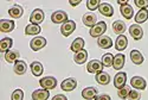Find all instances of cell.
<instances>
[{
	"label": "cell",
	"instance_id": "11",
	"mask_svg": "<svg viewBox=\"0 0 148 100\" xmlns=\"http://www.w3.org/2000/svg\"><path fill=\"white\" fill-rule=\"evenodd\" d=\"M77 87V81L73 79V78H69V79H65L64 81H62L60 83V88L65 91V92H71L73 91Z\"/></svg>",
	"mask_w": 148,
	"mask_h": 100
},
{
	"label": "cell",
	"instance_id": "3",
	"mask_svg": "<svg viewBox=\"0 0 148 100\" xmlns=\"http://www.w3.org/2000/svg\"><path fill=\"white\" fill-rule=\"evenodd\" d=\"M40 87L44 90H47V91H50V90H53L56 88V86H57V80L53 78V76H45L40 81Z\"/></svg>",
	"mask_w": 148,
	"mask_h": 100
},
{
	"label": "cell",
	"instance_id": "40",
	"mask_svg": "<svg viewBox=\"0 0 148 100\" xmlns=\"http://www.w3.org/2000/svg\"><path fill=\"white\" fill-rule=\"evenodd\" d=\"M52 100H68V98L64 94H57L52 98Z\"/></svg>",
	"mask_w": 148,
	"mask_h": 100
},
{
	"label": "cell",
	"instance_id": "23",
	"mask_svg": "<svg viewBox=\"0 0 148 100\" xmlns=\"http://www.w3.org/2000/svg\"><path fill=\"white\" fill-rule=\"evenodd\" d=\"M130 60H132V62L134 65H141V63H143L145 57L139 50H132L130 51Z\"/></svg>",
	"mask_w": 148,
	"mask_h": 100
},
{
	"label": "cell",
	"instance_id": "30",
	"mask_svg": "<svg viewBox=\"0 0 148 100\" xmlns=\"http://www.w3.org/2000/svg\"><path fill=\"white\" fill-rule=\"evenodd\" d=\"M148 19V11L147 8L140 10L136 15H135V23L136 24H142Z\"/></svg>",
	"mask_w": 148,
	"mask_h": 100
},
{
	"label": "cell",
	"instance_id": "32",
	"mask_svg": "<svg viewBox=\"0 0 148 100\" xmlns=\"http://www.w3.org/2000/svg\"><path fill=\"white\" fill-rule=\"evenodd\" d=\"M40 31H42L40 26H39V25H36V24H29L25 28V35H32V36H34V35L40 33Z\"/></svg>",
	"mask_w": 148,
	"mask_h": 100
},
{
	"label": "cell",
	"instance_id": "27",
	"mask_svg": "<svg viewBox=\"0 0 148 100\" xmlns=\"http://www.w3.org/2000/svg\"><path fill=\"white\" fill-rule=\"evenodd\" d=\"M113 30L115 33H117L119 36L120 35H123L126 31V23L122 22V20H116L113 23Z\"/></svg>",
	"mask_w": 148,
	"mask_h": 100
},
{
	"label": "cell",
	"instance_id": "39",
	"mask_svg": "<svg viewBox=\"0 0 148 100\" xmlns=\"http://www.w3.org/2000/svg\"><path fill=\"white\" fill-rule=\"evenodd\" d=\"M95 100H112V98H110L108 94H100L95 98Z\"/></svg>",
	"mask_w": 148,
	"mask_h": 100
},
{
	"label": "cell",
	"instance_id": "25",
	"mask_svg": "<svg viewBox=\"0 0 148 100\" xmlns=\"http://www.w3.org/2000/svg\"><path fill=\"white\" fill-rule=\"evenodd\" d=\"M70 49H71L75 54H76V53H78V51H81V50H83V49H84V40H83V38H81V37L76 38L75 41H73V42L71 43Z\"/></svg>",
	"mask_w": 148,
	"mask_h": 100
},
{
	"label": "cell",
	"instance_id": "13",
	"mask_svg": "<svg viewBox=\"0 0 148 100\" xmlns=\"http://www.w3.org/2000/svg\"><path fill=\"white\" fill-rule=\"evenodd\" d=\"M98 11H100L102 16L106 17H112L114 15V7L108 3H101L100 6H98Z\"/></svg>",
	"mask_w": 148,
	"mask_h": 100
},
{
	"label": "cell",
	"instance_id": "2",
	"mask_svg": "<svg viewBox=\"0 0 148 100\" xmlns=\"http://www.w3.org/2000/svg\"><path fill=\"white\" fill-rule=\"evenodd\" d=\"M68 20H69L68 19V13L64 11H55L51 15V22L55 23V24H62L63 25Z\"/></svg>",
	"mask_w": 148,
	"mask_h": 100
},
{
	"label": "cell",
	"instance_id": "42",
	"mask_svg": "<svg viewBox=\"0 0 148 100\" xmlns=\"http://www.w3.org/2000/svg\"><path fill=\"white\" fill-rule=\"evenodd\" d=\"M117 3H119V4L121 5V6H122V5H126V4H128L127 1H122V0H119V1H117Z\"/></svg>",
	"mask_w": 148,
	"mask_h": 100
},
{
	"label": "cell",
	"instance_id": "17",
	"mask_svg": "<svg viewBox=\"0 0 148 100\" xmlns=\"http://www.w3.org/2000/svg\"><path fill=\"white\" fill-rule=\"evenodd\" d=\"M128 45V40L125 35H120L117 38H116V42H115V49L117 51H123Z\"/></svg>",
	"mask_w": 148,
	"mask_h": 100
},
{
	"label": "cell",
	"instance_id": "41",
	"mask_svg": "<svg viewBox=\"0 0 148 100\" xmlns=\"http://www.w3.org/2000/svg\"><path fill=\"white\" fill-rule=\"evenodd\" d=\"M69 3H70L71 6H77V5L81 4V0H70Z\"/></svg>",
	"mask_w": 148,
	"mask_h": 100
},
{
	"label": "cell",
	"instance_id": "18",
	"mask_svg": "<svg viewBox=\"0 0 148 100\" xmlns=\"http://www.w3.org/2000/svg\"><path fill=\"white\" fill-rule=\"evenodd\" d=\"M13 70L17 75H23L25 74L26 70H27V65L25 61L23 60H18L17 62H14V67H13Z\"/></svg>",
	"mask_w": 148,
	"mask_h": 100
},
{
	"label": "cell",
	"instance_id": "8",
	"mask_svg": "<svg viewBox=\"0 0 148 100\" xmlns=\"http://www.w3.org/2000/svg\"><path fill=\"white\" fill-rule=\"evenodd\" d=\"M126 81H127V74L125 72H119L114 78V86L117 90H121L122 87L126 86Z\"/></svg>",
	"mask_w": 148,
	"mask_h": 100
},
{
	"label": "cell",
	"instance_id": "37",
	"mask_svg": "<svg viewBox=\"0 0 148 100\" xmlns=\"http://www.w3.org/2000/svg\"><path fill=\"white\" fill-rule=\"evenodd\" d=\"M134 3L138 7H140V10L148 7V0H134Z\"/></svg>",
	"mask_w": 148,
	"mask_h": 100
},
{
	"label": "cell",
	"instance_id": "21",
	"mask_svg": "<svg viewBox=\"0 0 148 100\" xmlns=\"http://www.w3.org/2000/svg\"><path fill=\"white\" fill-rule=\"evenodd\" d=\"M23 13H24L23 7L20 5H17V4H14L13 6L10 7V10H8V15L12 18H14V19H19L23 16Z\"/></svg>",
	"mask_w": 148,
	"mask_h": 100
},
{
	"label": "cell",
	"instance_id": "35",
	"mask_svg": "<svg viewBox=\"0 0 148 100\" xmlns=\"http://www.w3.org/2000/svg\"><path fill=\"white\" fill-rule=\"evenodd\" d=\"M100 1L98 0H87V7H88V10H90V11H95V10H97L98 8V6H100Z\"/></svg>",
	"mask_w": 148,
	"mask_h": 100
},
{
	"label": "cell",
	"instance_id": "9",
	"mask_svg": "<svg viewBox=\"0 0 148 100\" xmlns=\"http://www.w3.org/2000/svg\"><path fill=\"white\" fill-rule=\"evenodd\" d=\"M44 20V12L40 8H36L31 16H30V23L31 24H36V25H39Z\"/></svg>",
	"mask_w": 148,
	"mask_h": 100
},
{
	"label": "cell",
	"instance_id": "26",
	"mask_svg": "<svg viewBox=\"0 0 148 100\" xmlns=\"http://www.w3.org/2000/svg\"><path fill=\"white\" fill-rule=\"evenodd\" d=\"M30 68H31V72H32V74L34 75V76H40V75L43 74V70H44L43 69V65L38 61L32 62Z\"/></svg>",
	"mask_w": 148,
	"mask_h": 100
},
{
	"label": "cell",
	"instance_id": "14",
	"mask_svg": "<svg viewBox=\"0 0 148 100\" xmlns=\"http://www.w3.org/2000/svg\"><path fill=\"white\" fill-rule=\"evenodd\" d=\"M125 62H126V56L123 54H116L114 56V61H113V67L115 70H121L125 66Z\"/></svg>",
	"mask_w": 148,
	"mask_h": 100
},
{
	"label": "cell",
	"instance_id": "38",
	"mask_svg": "<svg viewBox=\"0 0 148 100\" xmlns=\"http://www.w3.org/2000/svg\"><path fill=\"white\" fill-rule=\"evenodd\" d=\"M141 94L139 91H130L129 95H128V100H140Z\"/></svg>",
	"mask_w": 148,
	"mask_h": 100
},
{
	"label": "cell",
	"instance_id": "28",
	"mask_svg": "<svg viewBox=\"0 0 148 100\" xmlns=\"http://www.w3.org/2000/svg\"><path fill=\"white\" fill-rule=\"evenodd\" d=\"M95 79H96V81L100 83V85H103L104 86V85H108L110 82V75L108 73H106V72H101V73L96 74Z\"/></svg>",
	"mask_w": 148,
	"mask_h": 100
},
{
	"label": "cell",
	"instance_id": "31",
	"mask_svg": "<svg viewBox=\"0 0 148 100\" xmlns=\"http://www.w3.org/2000/svg\"><path fill=\"white\" fill-rule=\"evenodd\" d=\"M19 58V53L17 50H8L7 53H5V60L8 63H12V62H17Z\"/></svg>",
	"mask_w": 148,
	"mask_h": 100
},
{
	"label": "cell",
	"instance_id": "10",
	"mask_svg": "<svg viewBox=\"0 0 148 100\" xmlns=\"http://www.w3.org/2000/svg\"><path fill=\"white\" fill-rule=\"evenodd\" d=\"M130 85H132L133 88H135V90L143 91L146 88V86H147V82L141 76H133L132 80H130Z\"/></svg>",
	"mask_w": 148,
	"mask_h": 100
},
{
	"label": "cell",
	"instance_id": "16",
	"mask_svg": "<svg viewBox=\"0 0 148 100\" xmlns=\"http://www.w3.org/2000/svg\"><path fill=\"white\" fill-rule=\"evenodd\" d=\"M50 97V92L47 90H36L32 92V99L33 100H47Z\"/></svg>",
	"mask_w": 148,
	"mask_h": 100
},
{
	"label": "cell",
	"instance_id": "20",
	"mask_svg": "<svg viewBox=\"0 0 148 100\" xmlns=\"http://www.w3.org/2000/svg\"><path fill=\"white\" fill-rule=\"evenodd\" d=\"M82 20H83V24L85 25V26L92 28L94 25L96 24V22H97V17H96V15H94V13H91V12H89V13H85V15L83 16Z\"/></svg>",
	"mask_w": 148,
	"mask_h": 100
},
{
	"label": "cell",
	"instance_id": "36",
	"mask_svg": "<svg viewBox=\"0 0 148 100\" xmlns=\"http://www.w3.org/2000/svg\"><path fill=\"white\" fill-rule=\"evenodd\" d=\"M11 99L12 100H23L24 99V92L20 88L13 91V93H12V95H11Z\"/></svg>",
	"mask_w": 148,
	"mask_h": 100
},
{
	"label": "cell",
	"instance_id": "4",
	"mask_svg": "<svg viewBox=\"0 0 148 100\" xmlns=\"http://www.w3.org/2000/svg\"><path fill=\"white\" fill-rule=\"evenodd\" d=\"M103 63L101 61H98V60H91L88 66H87V70L89 73H94V74H98V73H101L103 70Z\"/></svg>",
	"mask_w": 148,
	"mask_h": 100
},
{
	"label": "cell",
	"instance_id": "1",
	"mask_svg": "<svg viewBox=\"0 0 148 100\" xmlns=\"http://www.w3.org/2000/svg\"><path fill=\"white\" fill-rule=\"evenodd\" d=\"M107 31V23L104 22H98L97 24H95L94 26L90 29V36L91 37H98L100 38L101 36H103V33Z\"/></svg>",
	"mask_w": 148,
	"mask_h": 100
},
{
	"label": "cell",
	"instance_id": "6",
	"mask_svg": "<svg viewBox=\"0 0 148 100\" xmlns=\"http://www.w3.org/2000/svg\"><path fill=\"white\" fill-rule=\"evenodd\" d=\"M45 45H46V40L44 38V37H40V36L34 37V38L30 42V47H31V49L33 50V51H38V50L43 49Z\"/></svg>",
	"mask_w": 148,
	"mask_h": 100
},
{
	"label": "cell",
	"instance_id": "7",
	"mask_svg": "<svg viewBox=\"0 0 148 100\" xmlns=\"http://www.w3.org/2000/svg\"><path fill=\"white\" fill-rule=\"evenodd\" d=\"M129 33L135 41H140L143 37V30L139 24H133L129 28Z\"/></svg>",
	"mask_w": 148,
	"mask_h": 100
},
{
	"label": "cell",
	"instance_id": "22",
	"mask_svg": "<svg viewBox=\"0 0 148 100\" xmlns=\"http://www.w3.org/2000/svg\"><path fill=\"white\" fill-rule=\"evenodd\" d=\"M87 60H88V51H87V50H84V49L81 50V51H78V53H76L75 56H73V61H75L77 65L85 63Z\"/></svg>",
	"mask_w": 148,
	"mask_h": 100
},
{
	"label": "cell",
	"instance_id": "33",
	"mask_svg": "<svg viewBox=\"0 0 148 100\" xmlns=\"http://www.w3.org/2000/svg\"><path fill=\"white\" fill-rule=\"evenodd\" d=\"M113 61H114V56H113V54H110V53L104 54L103 57H102V63H103L104 67L113 66Z\"/></svg>",
	"mask_w": 148,
	"mask_h": 100
},
{
	"label": "cell",
	"instance_id": "5",
	"mask_svg": "<svg viewBox=\"0 0 148 100\" xmlns=\"http://www.w3.org/2000/svg\"><path fill=\"white\" fill-rule=\"evenodd\" d=\"M75 30H76V23L73 20H68L66 23H64L60 26V32H62V35L65 36V37L70 36Z\"/></svg>",
	"mask_w": 148,
	"mask_h": 100
},
{
	"label": "cell",
	"instance_id": "19",
	"mask_svg": "<svg viewBox=\"0 0 148 100\" xmlns=\"http://www.w3.org/2000/svg\"><path fill=\"white\" fill-rule=\"evenodd\" d=\"M97 44L102 49H110L113 47V41H112V38H110L109 36L103 35L97 40Z\"/></svg>",
	"mask_w": 148,
	"mask_h": 100
},
{
	"label": "cell",
	"instance_id": "24",
	"mask_svg": "<svg viewBox=\"0 0 148 100\" xmlns=\"http://www.w3.org/2000/svg\"><path fill=\"white\" fill-rule=\"evenodd\" d=\"M120 12H121V15L125 17L126 19H132L133 18V15H134V10L130 5L126 4V5H122L120 7Z\"/></svg>",
	"mask_w": 148,
	"mask_h": 100
},
{
	"label": "cell",
	"instance_id": "29",
	"mask_svg": "<svg viewBox=\"0 0 148 100\" xmlns=\"http://www.w3.org/2000/svg\"><path fill=\"white\" fill-rule=\"evenodd\" d=\"M12 45H13V40L10 38V37H5V38L0 41V50L3 53H7Z\"/></svg>",
	"mask_w": 148,
	"mask_h": 100
},
{
	"label": "cell",
	"instance_id": "12",
	"mask_svg": "<svg viewBox=\"0 0 148 100\" xmlns=\"http://www.w3.org/2000/svg\"><path fill=\"white\" fill-rule=\"evenodd\" d=\"M14 26H16V24H14L13 20H10V19H1L0 20V31L1 32L8 33V32L14 30Z\"/></svg>",
	"mask_w": 148,
	"mask_h": 100
},
{
	"label": "cell",
	"instance_id": "15",
	"mask_svg": "<svg viewBox=\"0 0 148 100\" xmlns=\"http://www.w3.org/2000/svg\"><path fill=\"white\" fill-rule=\"evenodd\" d=\"M97 93H98V90L95 88V87H87L82 91V97L85 99V100H92L97 97Z\"/></svg>",
	"mask_w": 148,
	"mask_h": 100
},
{
	"label": "cell",
	"instance_id": "34",
	"mask_svg": "<svg viewBox=\"0 0 148 100\" xmlns=\"http://www.w3.org/2000/svg\"><path fill=\"white\" fill-rule=\"evenodd\" d=\"M129 93H130V88H129L128 86L122 87L121 90H119V91H117V95H119V98H120V99H122V100L128 99Z\"/></svg>",
	"mask_w": 148,
	"mask_h": 100
}]
</instances>
